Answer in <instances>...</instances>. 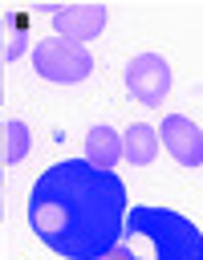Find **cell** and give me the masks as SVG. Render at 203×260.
Returning <instances> with one entry per match:
<instances>
[{
  "label": "cell",
  "mask_w": 203,
  "mask_h": 260,
  "mask_svg": "<svg viewBox=\"0 0 203 260\" xmlns=\"http://www.w3.org/2000/svg\"><path fill=\"white\" fill-rule=\"evenodd\" d=\"M130 211L126 183L85 158H65L41 171L28 191L32 236L65 260H97L122 240Z\"/></svg>",
  "instance_id": "6da1fadb"
},
{
  "label": "cell",
  "mask_w": 203,
  "mask_h": 260,
  "mask_svg": "<svg viewBox=\"0 0 203 260\" xmlns=\"http://www.w3.org/2000/svg\"><path fill=\"white\" fill-rule=\"evenodd\" d=\"M134 260H203V232L175 207L138 203L126 211L122 240Z\"/></svg>",
  "instance_id": "7a4b0ae2"
},
{
  "label": "cell",
  "mask_w": 203,
  "mask_h": 260,
  "mask_svg": "<svg viewBox=\"0 0 203 260\" xmlns=\"http://www.w3.org/2000/svg\"><path fill=\"white\" fill-rule=\"evenodd\" d=\"M32 73L53 81V85H77L93 73V53L85 45L61 41V37H45L32 45Z\"/></svg>",
  "instance_id": "3957f363"
},
{
  "label": "cell",
  "mask_w": 203,
  "mask_h": 260,
  "mask_svg": "<svg viewBox=\"0 0 203 260\" xmlns=\"http://www.w3.org/2000/svg\"><path fill=\"white\" fill-rule=\"evenodd\" d=\"M32 12H45L53 20V37L73 41V45H89L101 37L110 8L106 4H37Z\"/></svg>",
  "instance_id": "277c9868"
},
{
  "label": "cell",
  "mask_w": 203,
  "mask_h": 260,
  "mask_svg": "<svg viewBox=\"0 0 203 260\" xmlns=\"http://www.w3.org/2000/svg\"><path fill=\"white\" fill-rule=\"evenodd\" d=\"M171 85H175V73H171L162 53H138V57L126 61V89H130L134 102L154 110V106H162Z\"/></svg>",
  "instance_id": "5b68a950"
},
{
  "label": "cell",
  "mask_w": 203,
  "mask_h": 260,
  "mask_svg": "<svg viewBox=\"0 0 203 260\" xmlns=\"http://www.w3.org/2000/svg\"><path fill=\"white\" fill-rule=\"evenodd\" d=\"M158 146H166V154L179 162V167H203V130L183 118V114H166L162 126H158Z\"/></svg>",
  "instance_id": "8992f818"
},
{
  "label": "cell",
  "mask_w": 203,
  "mask_h": 260,
  "mask_svg": "<svg viewBox=\"0 0 203 260\" xmlns=\"http://www.w3.org/2000/svg\"><path fill=\"white\" fill-rule=\"evenodd\" d=\"M28 24H32L28 8L0 12V61H16L28 53Z\"/></svg>",
  "instance_id": "52a82bcc"
},
{
  "label": "cell",
  "mask_w": 203,
  "mask_h": 260,
  "mask_svg": "<svg viewBox=\"0 0 203 260\" xmlns=\"http://www.w3.org/2000/svg\"><path fill=\"white\" fill-rule=\"evenodd\" d=\"M85 162L101 167V171H114V162H122V134L114 126H89L85 130Z\"/></svg>",
  "instance_id": "ba28073f"
},
{
  "label": "cell",
  "mask_w": 203,
  "mask_h": 260,
  "mask_svg": "<svg viewBox=\"0 0 203 260\" xmlns=\"http://www.w3.org/2000/svg\"><path fill=\"white\" fill-rule=\"evenodd\" d=\"M158 154V130L150 122H130L122 134V158H130V167H150Z\"/></svg>",
  "instance_id": "9c48e42d"
},
{
  "label": "cell",
  "mask_w": 203,
  "mask_h": 260,
  "mask_svg": "<svg viewBox=\"0 0 203 260\" xmlns=\"http://www.w3.org/2000/svg\"><path fill=\"white\" fill-rule=\"evenodd\" d=\"M28 146H32V134H28V126H24L20 118L4 122V162H20V158L28 154Z\"/></svg>",
  "instance_id": "30bf717a"
},
{
  "label": "cell",
  "mask_w": 203,
  "mask_h": 260,
  "mask_svg": "<svg viewBox=\"0 0 203 260\" xmlns=\"http://www.w3.org/2000/svg\"><path fill=\"white\" fill-rule=\"evenodd\" d=\"M97 260H134V256H130V248H126V244H114V248H110L106 256H97Z\"/></svg>",
  "instance_id": "8fae6325"
},
{
  "label": "cell",
  "mask_w": 203,
  "mask_h": 260,
  "mask_svg": "<svg viewBox=\"0 0 203 260\" xmlns=\"http://www.w3.org/2000/svg\"><path fill=\"white\" fill-rule=\"evenodd\" d=\"M0 162H4V122H0Z\"/></svg>",
  "instance_id": "7c38bea8"
},
{
  "label": "cell",
  "mask_w": 203,
  "mask_h": 260,
  "mask_svg": "<svg viewBox=\"0 0 203 260\" xmlns=\"http://www.w3.org/2000/svg\"><path fill=\"white\" fill-rule=\"evenodd\" d=\"M0 102H4V61H0Z\"/></svg>",
  "instance_id": "4fadbf2b"
},
{
  "label": "cell",
  "mask_w": 203,
  "mask_h": 260,
  "mask_svg": "<svg viewBox=\"0 0 203 260\" xmlns=\"http://www.w3.org/2000/svg\"><path fill=\"white\" fill-rule=\"evenodd\" d=\"M0 215H4V179H0Z\"/></svg>",
  "instance_id": "5bb4252c"
}]
</instances>
